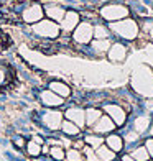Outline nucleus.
Segmentation results:
<instances>
[{
	"mask_svg": "<svg viewBox=\"0 0 153 161\" xmlns=\"http://www.w3.org/2000/svg\"><path fill=\"white\" fill-rule=\"evenodd\" d=\"M96 2H100V3H104V2H110V0H96Z\"/></svg>",
	"mask_w": 153,
	"mask_h": 161,
	"instance_id": "72a5a7b5",
	"label": "nucleus"
},
{
	"mask_svg": "<svg viewBox=\"0 0 153 161\" xmlns=\"http://www.w3.org/2000/svg\"><path fill=\"white\" fill-rule=\"evenodd\" d=\"M45 13H46V17H48L49 20L61 21L63 17H64V13H66V10H64L61 5H58V3H49V5H46Z\"/></svg>",
	"mask_w": 153,
	"mask_h": 161,
	"instance_id": "4468645a",
	"label": "nucleus"
},
{
	"mask_svg": "<svg viewBox=\"0 0 153 161\" xmlns=\"http://www.w3.org/2000/svg\"><path fill=\"white\" fill-rule=\"evenodd\" d=\"M105 145H107L112 151L119 153V151H122V148H123V140H122V136L112 133V135H109V136L105 138Z\"/></svg>",
	"mask_w": 153,
	"mask_h": 161,
	"instance_id": "f3484780",
	"label": "nucleus"
},
{
	"mask_svg": "<svg viewBox=\"0 0 153 161\" xmlns=\"http://www.w3.org/2000/svg\"><path fill=\"white\" fill-rule=\"evenodd\" d=\"M33 31L41 36V38H48V40H53L58 38L61 33V26L53 20H40L38 23L33 25Z\"/></svg>",
	"mask_w": 153,
	"mask_h": 161,
	"instance_id": "20e7f679",
	"label": "nucleus"
},
{
	"mask_svg": "<svg viewBox=\"0 0 153 161\" xmlns=\"http://www.w3.org/2000/svg\"><path fill=\"white\" fill-rule=\"evenodd\" d=\"M104 110L114 120V123L117 127L125 125V122H127V112L123 110L120 105H117V104H107V105H104Z\"/></svg>",
	"mask_w": 153,
	"mask_h": 161,
	"instance_id": "0eeeda50",
	"label": "nucleus"
},
{
	"mask_svg": "<svg viewBox=\"0 0 153 161\" xmlns=\"http://www.w3.org/2000/svg\"><path fill=\"white\" fill-rule=\"evenodd\" d=\"M94 38V25L89 21H81L72 31V40L77 45H89Z\"/></svg>",
	"mask_w": 153,
	"mask_h": 161,
	"instance_id": "39448f33",
	"label": "nucleus"
},
{
	"mask_svg": "<svg viewBox=\"0 0 153 161\" xmlns=\"http://www.w3.org/2000/svg\"><path fill=\"white\" fill-rule=\"evenodd\" d=\"M43 122H45V125L51 130H58L61 128L63 125V114L58 112V110H51L45 115V119H43Z\"/></svg>",
	"mask_w": 153,
	"mask_h": 161,
	"instance_id": "ddd939ff",
	"label": "nucleus"
},
{
	"mask_svg": "<svg viewBox=\"0 0 153 161\" xmlns=\"http://www.w3.org/2000/svg\"><path fill=\"white\" fill-rule=\"evenodd\" d=\"M12 82V74L7 69L0 68V86H5V84H10Z\"/></svg>",
	"mask_w": 153,
	"mask_h": 161,
	"instance_id": "cd10ccee",
	"label": "nucleus"
},
{
	"mask_svg": "<svg viewBox=\"0 0 153 161\" xmlns=\"http://www.w3.org/2000/svg\"><path fill=\"white\" fill-rule=\"evenodd\" d=\"M0 49H2V41H0Z\"/></svg>",
	"mask_w": 153,
	"mask_h": 161,
	"instance_id": "c9c22d12",
	"label": "nucleus"
},
{
	"mask_svg": "<svg viewBox=\"0 0 153 161\" xmlns=\"http://www.w3.org/2000/svg\"><path fill=\"white\" fill-rule=\"evenodd\" d=\"M133 127H135V131L143 133V131H147L148 127H150V119H148V117H137Z\"/></svg>",
	"mask_w": 153,
	"mask_h": 161,
	"instance_id": "4be33fe9",
	"label": "nucleus"
},
{
	"mask_svg": "<svg viewBox=\"0 0 153 161\" xmlns=\"http://www.w3.org/2000/svg\"><path fill=\"white\" fill-rule=\"evenodd\" d=\"M140 30L148 36V38H153V20H147L145 21V25L140 26Z\"/></svg>",
	"mask_w": 153,
	"mask_h": 161,
	"instance_id": "c85d7f7f",
	"label": "nucleus"
},
{
	"mask_svg": "<svg viewBox=\"0 0 153 161\" xmlns=\"http://www.w3.org/2000/svg\"><path fill=\"white\" fill-rule=\"evenodd\" d=\"M40 99H41V102H43V105H46V107H60L63 102H64V99H63L61 96L54 94L51 89L43 91V92L40 94Z\"/></svg>",
	"mask_w": 153,
	"mask_h": 161,
	"instance_id": "f8f14e48",
	"label": "nucleus"
},
{
	"mask_svg": "<svg viewBox=\"0 0 153 161\" xmlns=\"http://www.w3.org/2000/svg\"><path fill=\"white\" fill-rule=\"evenodd\" d=\"M138 136H140V133H138V131H130V133L125 135V142H137Z\"/></svg>",
	"mask_w": 153,
	"mask_h": 161,
	"instance_id": "c756f323",
	"label": "nucleus"
},
{
	"mask_svg": "<svg viewBox=\"0 0 153 161\" xmlns=\"http://www.w3.org/2000/svg\"><path fill=\"white\" fill-rule=\"evenodd\" d=\"M61 128H63V131H64L68 136H77L79 133H81V128H79L76 123H72L71 120H63Z\"/></svg>",
	"mask_w": 153,
	"mask_h": 161,
	"instance_id": "aec40b11",
	"label": "nucleus"
},
{
	"mask_svg": "<svg viewBox=\"0 0 153 161\" xmlns=\"http://www.w3.org/2000/svg\"><path fill=\"white\" fill-rule=\"evenodd\" d=\"M122 161H135V158L132 155H125V156H122Z\"/></svg>",
	"mask_w": 153,
	"mask_h": 161,
	"instance_id": "473e14b6",
	"label": "nucleus"
},
{
	"mask_svg": "<svg viewBox=\"0 0 153 161\" xmlns=\"http://www.w3.org/2000/svg\"><path fill=\"white\" fill-rule=\"evenodd\" d=\"M130 155L135 158V161H147V159H150L148 150L145 148V145H143V146H138V148H135L132 153H130Z\"/></svg>",
	"mask_w": 153,
	"mask_h": 161,
	"instance_id": "b1692460",
	"label": "nucleus"
},
{
	"mask_svg": "<svg viewBox=\"0 0 153 161\" xmlns=\"http://www.w3.org/2000/svg\"><path fill=\"white\" fill-rule=\"evenodd\" d=\"M13 143H15V145L18 146V148H23V146L26 145V142H25L21 136H20V138H15V140H13Z\"/></svg>",
	"mask_w": 153,
	"mask_h": 161,
	"instance_id": "2f4dec72",
	"label": "nucleus"
},
{
	"mask_svg": "<svg viewBox=\"0 0 153 161\" xmlns=\"http://www.w3.org/2000/svg\"><path fill=\"white\" fill-rule=\"evenodd\" d=\"M99 15L105 21L112 23V21H119V20L127 18L130 15V10H128V7L123 5V3H107L99 10Z\"/></svg>",
	"mask_w": 153,
	"mask_h": 161,
	"instance_id": "7ed1b4c3",
	"label": "nucleus"
},
{
	"mask_svg": "<svg viewBox=\"0 0 153 161\" xmlns=\"http://www.w3.org/2000/svg\"><path fill=\"white\" fill-rule=\"evenodd\" d=\"M66 119L71 120L72 123H76L79 128H84L86 127V110L79 107H72L66 110Z\"/></svg>",
	"mask_w": 153,
	"mask_h": 161,
	"instance_id": "9b49d317",
	"label": "nucleus"
},
{
	"mask_svg": "<svg viewBox=\"0 0 153 161\" xmlns=\"http://www.w3.org/2000/svg\"><path fill=\"white\" fill-rule=\"evenodd\" d=\"M45 17V8L40 3H30L26 5V8L23 10V20L26 23H38L40 20H43Z\"/></svg>",
	"mask_w": 153,
	"mask_h": 161,
	"instance_id": "423d86ee",
	"label": "nucleus"
},
{
	"mask_svg": "<svg viewBox=\"0 0 153 161\" xmlns=\"http://www.w3.org/2000/svg\"><path fill=\"white\" fill-rule=\"evenodd\" d=\"M60 23H61V30L64 33H72L74 28L81 23V17H79L77 12L69 10V12L64 13V17H63V20L60 21Z\"/></svg>",
	"mask_w": 153,
	"mask_h": 161,
	"instance_id": "1a4fd4ad",
	"label": "nucleus"
},
{
	"mask_svg": "<svg viewBox=\"0 0 153 161\" xmlns=\"http://www.w3.org/2000/svg\"><path fill=\"white\" fill-rule=\"evenodd\" d=\"M96 155L100 161H114L115 159V151H112L107 145H100L96 150Z\"/></svg>",
	"mask_w": 153,
	"mask_h": 161,
	"instance_id": "a211bd4d",
	"label": "nucleus"
},
{
	"mask_svg": "<svg viewBox=\"0 0 153 161\" xmlns=\"http://www.w3.org/2000/svg\"><path fill=\"white\" fill-rule=\"evenodd\" d=\"M94 38L96 40H109L110 38V30L104 25H96L94 26Z\"/></svg>",
	"mask_w": 153,
	"mask_h": 161,
	"instance_id": "412c9836",
	"label": "nucleus"
},
{
	"mask_svg": "<svg viewBox=\"0 0 153 161\" xmlns=\"http://www.w3.org/2000/svg\"><path fill=\"white\" fill-rule=\"evenodd\" d=\"M64 159H66V161H82L84 155H82V151L77 150V148H69L66 151V158H64Z\"/></svg>",
	"mask_w": 153,
	"mask_h": 161,
	"instance_id": "bb28decb",
	"label": "nucleus"
},
{
	"mask_svg": "<svg viewBox=\"0 0 153 161\" xmlns=\"http://www.w3.org/2000/svg\"><path fill=\"white\" fill-rule=\"evenodd\" d=\"M133 91L143 97H153V71L148 66H138L130 77Z\"/></svg>",
	"mask_w": 153,
	"mask_h": 161,
	"instance_id": "f257e3e1",
	"label": "nucleus"
},
{
	"mask_svg": "<svg viewBox=\"0 0 153 161\" xmlns=\"http://www.w3.org/2000/svg\"><path fill=\"white\" fill-rule=\"evenodd\" d=\"M127 54H128V49L123 43H112L110 48L107 51V58L110 59L112 63H122L127 59Z\"/></svg>",
	"mask_w": 153,
	"mask_h": 161,
	"instance_id": "6e6552de",
	"label": "nucleus"
},
{
	"mask_svg": "<svg viewBox=\"0 0 153 161\" xmlns=\"http://www.w3.org/2000/svg\"><path fill=\"white\" fill-rule=\"evenodd\" d=\"M109 30L110 33L117 35L119 38L122 40H127V41H133L138 38V35H140V25H138V21H135L133 18H123V20H119V21H112L110 25H109Z\"/></svg>",
	"mask_w": 153,
	"mask_h": 161,
	"instance_id": "f03ea898",
	"label": "nucleus"
},
{
	"mask_svg": "<svg viewBox=\"0 0 153 161\" xmlns=\"http://www.w3.org/2000/svg\"><path fill=\"white\" fill-rule=\"evenodd\" d=\"M26 153H28L30 156H40V155H41V143L35 142V140L28 142V143H26Z\"/></svg>",
	"mask_w": 153,
	"mask_h": 161,
	"instance_id": "a878e982",
	"label": "nucleus"
},
{
	"mask_svg": "<svg viewBox=\"0 0 153 161\" xmlns=\"http://www.w3.org/2000/svg\"><path fill=\"white\" fill-rule=\"evenodd\" d=\"M110 45H112V41H110V40H94V41L91 43L92 49L96 51V53H99V54L107 53L109 48H110Z\"/></svg>",
	"mask_w": 153,
	"mask_h": 161,
	"instance_id": "6ab92c4d",
	"label": "nucleus"
},
{
	"mask_svg": "<svg viewBox=\"0 0 153 161\" xmlns=\"http://www.w3.org/2000/svg\"><path fill=\"white\" fill-rule=\"evenodd\" d=\"M102 117V110L100 108H96V107H89L86 108V125L87 127H94L96 122Z\"/></svg>",
	"mask_w": 153,
	"mask_h": 161,
	"instance_id": "dca6fc26",
	"label": "nucleus"
},
{
	"mask_svg": "<svg viewBox=\"0 0 153 161\" xmlns=\"http://www.w3.org/2000/svg\"><path fill=\"white\" fill-rule=\"evenodd\" d=\"M49 89L54 94H58V96H61L63 99H68L71 96V87L64 82H60V80H53V82L49 84Z\"/></svg>",
	"mask_w": 153,
	"mask_h": 161,
	"instance_id": "2eb2a0df",
	"label": "nucleus"
},
{
	"mask_svg": "<svg viewBox=\"0 0 153 161\" xmlns=\"http://www.w3.org/2000/svg\"><path fill=\"white\" fill-rule=\"evenodd\" d=\"M49 155L53 156V159H56V161H63L64 158H66V151L63 150L61 145H53L51 150H49Z\"/></svg>",
	"mask_w": 153,
	"mask_h": 161,
	"instance_id": "393cba45",
	"label": "nucleus"
},
{
	"mask_svg": "<svg viewBox=\"0 0 153 161\" xmlns=\"http://www.w3.org/2000/svg\"><path fill=\"white\" fill-rule=\"evenodd\" d=\"M151 136H153V125H151Z\"/></svg>",
	"mask_w": 153,
	"mask_h": 161,
	"instance_id": "f704fd0d",
	"label": "nucleus"
},
{
	"mask_svg": "<svg viewBox=\"0 0 153 161\" xmlns=\"http://www.w3.org/2000/svg\"><path fill=\"white\" fill-rule=\"evenodd\" d=\"M147 161H150V159H147Z\"/></svg>",
	"mask_w": 153,
	"mask_h": 161,
	"instance_id": "e433bc0d",
	"label": "nucleus"
},
{
	"mask_svg": "<svg viewBox=\"0 0 153 161\" xmlns=\"http://www.w3.org/2000/svg\"><path fill=\"white\" fill-rule=\"evenodd\" d=\"M145 148L148 150V155H150V158L153 159V136L148 138V140L145 142Z\"/></svg>",
	"mask_w": 153,
	"mask_h": 161,
	"instance_id": "7c9ffc66",
	"label": "nucleus"
},
{
	"mask_svg": "<svg viewBox=\"0 0 153 161\" xmlns=\"http://www.w3.org/2000/svg\"><path fill=\"white\" fill-rule=\"evenodd\" d=\"M84 142H86V145H89L91 148L97 150L100 145H104V138L96 133V135H87V136L84 138Z\"/></svg>",
	"mask_w": 153,
	"mask_h": 161,
	"instance_id": "5701e85b",
	"label": "nucleus"
},
{
	"mask_svg": "<svg viewBox=\"0 0 153 161\" xmlns=\"http://www.w3.org/2000/svg\"><path fill=\"white\" fill-rule=\"evenodd\" d=\"M115 127L117 125L114 123V120L105 114L96 122V125L92 127V130H94V133H97V135H105V133H112L115 130Z\"/></svg>",
	"mask_w": 153,
	"mask_h": 161,
	"instance_id": "9d476101",
	"label": "nucleus"
}]
</instances>
